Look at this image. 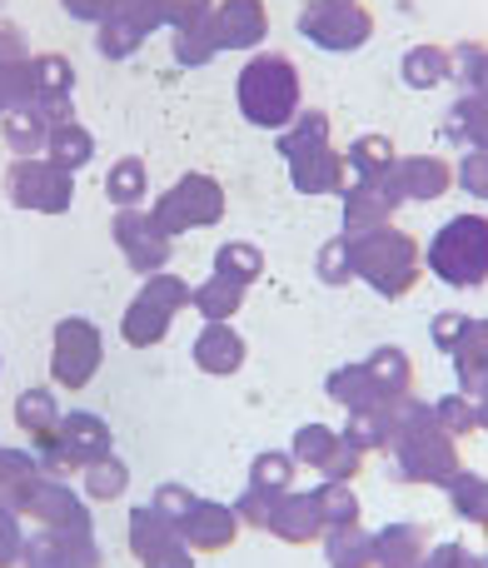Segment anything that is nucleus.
<instances>
[{
    "instance_id": "f257e3e1",
    "label": "nucleus",
    "mask_w": 488,
    "mask_h": 568,
    "mask_svg": "<svg viewBox=\"0 0 488 568\" xmlns=\"http://www.w3.org/2000/svg\"><path fill=\"white\" fill-rule=\"evenodd\" d=\"M235 100L250 125L284 130L299 115V70L284 55H274V50H254L235 75Z\"/></svg>"
},
{
    "instance_id": "f03ea898",
    "label": "nucleus",
    "mask_w": 488,
    "mask_h": 568,
    "mask_svg": "<svg viewBox=\"0 0 488 568\" xmlns=\"http://www.w3.org/2000/svg\"><path fill=\"white\" fill-rule=\"evenodd\" d=\"M394 459L409 484H449L459 474V439L439 429L434 404L404 399L399 414V439H394Z\"/></svg>"
},
{
    "instance_id": "7ed1b4c3",
    "label": "nucleus",
    "mask_w": 488,
    "mask_h": 568,
    "mask_svg": "<svg viewBox=\"0 0 488 568\" xmlns=\"http://www.w3.org/2000/svg\"><path fill=\"white\" fill-rule=\"evenodd\" d=\"M349 250H354V275L369 280L384 300H404L424 270L419 245L394 225H374L364 235H349Z\"/></svg>"
},
{
    "instance_id": "20e7f679",
    "label": "nucleus",
    "mask_w": 488,
    "mask_h": 568,
    "mask_svg": "<svg viewBox=\"0 0 488 568\" xmlns=\"http://www.w3.org/2000/svg\"><path fill=\"white\" fill-rule=\"evenodd\" d=\"M424 265L454 290H474L488 280V220L484 215H454L449 225L434 230Z\"/></svg>"
},
{
    "instance_id": "39448f33",
    "label": "nucleus",
    "mask_w": 488,
    "mask_h": 568,
    "mask_svg": "<svg viewBox=\"0 0 488 568\" xmlns=\"http://www.w3.org/2000/svg\"><path fill=\"white\" fill-rule=\"evenodd\" d=\"M150 215H155V225L165 230L170 240H180L185 230L220 225V220H225V185L210 180V175H200V170H190V175H180L175 185L155 200Z\"/></svg>"
},
{
    "instance_id": "423d86ee",
    "label": "nucleus",
    "mask_w": 488,
    "mask_h": 568,
    "mask_svg": "<svg viewBox=\"0 0 488 568\" xmlns=\"http://www.w3.org/2000/svg\"><path fill=\"white\" fill-rule=\"evenodd\" d=\"M6 200L16 210H35V215H65L75 200V175L60 170L55 160L30 155L6 165Z\"/></svg>"
},
{
    "instance_id": "0eeeda50",
    "label": "nucleus",
    "mask_w": 488,
    "mask_h": 568,
    "mask_svg": "<svg viewBox=\"0 0 488 568\" xmlns=\"http://www.w3.org/2000/svg\"><path fill=\"white\" fill-rule=\"evenodd\" d=\"M100 364H105V339H100L95 324L85 314L60 320L50 334V374H55L60 389H85L100 374Z\"/></svg>"
},
{
    "instance_id": "6e6552de",
    "label": "nucleus",
    "mask_w": 488,
    "mask_h": 568,
    "mask_svg": "<svg viewBox=\"0 0 488 568\" xmlns=\"http://www.w3.org/2000/svg\"><path fill=\"white\" fill-rule=\"evenodd\" d=\"M299 30L319 50H359L374 36V20L359 0H314L299 16Z\"/></svg>"
},
{
    "instance_id": "1a4fd4ad",
    "label": "nucleus",
    "mask_w": 488,
    "mask_h": 568,
    "mask_svg": "<svg viewBox=\"0 0 488 568\" xmlns=\"http://www.w3.org/2000/svg\"><path fill=\"white\" fill-rule=\"evenodd\" d=\"M110 235H115L120 255H125V265L135 270V275H160V270L170 265V245H175V240L155 225L150 210H140V205L135 210H115Z\"/></svg>"
},
{
    "instance_id": "9d476101",
    "label": "nucleus",
    "mask_w": 488,
    "mask_h": 568,
    "mask_svg": "<svg viewBox=\"0 0 488 568\" xmlns=\"http://www.w3.org/2000/svg\"><path fill=\"white\" fill-rule=\"evenodd\" d=\"M100 564H105V554H100L95 534H60V529H40L26 544V559H20V568H100Z\"/></svg>"
},
{
    "instance_id": "9b49d317",
    "label": "nucleus",
    "mask_w": 488,
    "mask_h": 568,
    "mask_svg": "<svg viewBox=\"0 0 488 568\" xmlns=\"http://www.w3.org/2000/svg\"><path fill=\"white\" fill-rule=\"evenodd\" d=\"M175 529H180V539H185L195 554H215V549H230V544H235V534L244 529V524H240L235 504L195 499V509H190Z\"/></svg>"
},
{
    "instance_id": "f8f14e48",
    "label": "nucleus",
    "mask_w": 488,
    "mask_h": 568,
    "mask_svg": "<svg viewBox=\"0 0 488 568\" xmlns=\"http://www.w3.org/2000/svg\"><path fill=\"white\" fill-rule=\"evenodd\" d=\"M26 519H35L40 529H60V534H90V499L75 494L65 479H45L30 504Z\"/></svg>"
},
{
    "instance_id": "ddd939ff",
    "label": "nucleus",
    "mask_w": 488,
    "mask_h": 568,
    "mask_svg": "<svg viewBox=\"0 0 488 568\" xmlns=\"http://www.w3.org/2000/svg\"><path fill=\"white\" fill-rule=\"evenodd\" d=\"M384 185H389V195L399 200V205L404 200H439L444 190L454 185V165L439 155H409L394 165V175L384 180Z\"/></svg>"
},
{
    "instance_id": "4468645a",
    "label": "nucleus",
    "mask_w": 488,
    "mask_h": 568,
    "mask_svg": "<svg viewBox=\"0 0 488 568\" xmlns=\"http://www.w3.org/2000/svg\"><path fill=\"white\" fill-rule=\"evenodd\" d=\"M60 444H65V454H70V464L75 469H90V464H100V459H110V444H115V434H110V424L100 419V414H90V409H70L65 419H60Z\"/></svg>"
},
{
    "instance_id": "2eb2a0df",
    "label": "nucleus",
    "mask_w": 488,
    "mask_h": 568,
    "mask_svg": "<svg viewBox=\"0 0 488 568\" xmlns=\"http://www.w3.org/2000/svg\"><path fill=\"white\" fill-rule=\"evenodd\" d=\"M289 180L299 195H344L349 190V160H344V150L324 145L314 155L289 160Z\"/></svg>"
},
{
    "instance_id": "dca6fc26",
    "label": "nucleus",
    "mask_w": 488,
    "mask_h": 568,
    "mask_svg": "<svg viewBox=\"0 0 488 568\" xmlns=\"http://www.w3.org/2000/svg\"><path fill=\"white\" fill-rule=\"evenodd\" d=\"M215 30L225 50H254L270 36V10H264V0H220Z\"/></svg>"
},
{
    "instance_id": "f3484780",
    "label": "nucleus",
    "mask_w": 488,
    "mask_h": 568,
    "mask_svg": "<svg viewBox=\"0 0 488 568\" xmlns=\"http://www.w3.org/2000/svg\"><path fill=\"white\" fill-rule=\"evenodd\" d=\"M324 514H319V499L314 494H279L274 499V514H270V534L274 539H284V544H314V539H324Z\"/></svg>"
},
{
    "instance_id": "a211bd4d",
    "label": "nucleus",
    "mask_w": 488,
    "mask_h": 568,
    "mask_svg": "<svg viewBox=\"0 0 488 568\" xmlns=\"http://www.w3.org/2000/svg\"><path fill=\"white\" fill-rule=\"evenodd\" d=\"M40 484H45V474H40L35 449H6L0 444V504L16 514H30Z\"/></svg>"
},
{
    "instance_id": "6ab92c4d",
    "label": "nucleus",
    "mask_w": 488,
    "mask_h": 568,
    "mask_svg": "<svg viewBox=\"0 0 488 568\" xmlns=\"http://www.w3.org/2000/svg\"><path fill=\"white\" fill-rule=\"evenodd\" d=\"M339 200H344V235H364L374 225H389L394 210H399L389 185H374V180H354Z\"/></svg>"
},
{
    "instance_id": "aec40b11",
    "label": "nucleus",
    "mask_w": 488,
    "mask_h": 568,
    "mask_svg": "<svg viewBox=\"0 0 488 568\" xmlns=\"http://www.w3.org/2000/svg\"><path fill=\"white\" fill-rule=\"evenodd\" d=\"M190 354H195V364L205 374H235L244 364V334L230 329V324H205Z\"/></svg>"
},
{
    "instance_id": "412c9836",
    "label": "nucleus",
    "mask_w": 488,
    "mask_h": 568,
    "mask_svg": "<svg viewBox=\"0 0 488 568\" xmlns=\"http://www.w3.org/2000/svg\"><path fill=\"white\" fill-rule=\"evenodd\" d=\"M50 120L40 115L35 105H26V110H10L6 120H0V140H6V150H10V160H30V155H45V145H50Z\"/></svg>"
},
{
    "instance_id": "4be33fe9",
    "label": "nucleus",
    "mask_w": 488,
    "mask_h": 568,
    "mask_svg": "<svg viewBox=\"0 0 488 568\" xmlns=\"http://www.w3.org/2000/svg\"><path fill=\"white\" fill-rule=\"evenodd\" d=\"M424 564V529L419 524H389L374 534V568H419Z\"/></svg>"
},
{
    "instance_id": "5701e85b",
    "label": "nucleus",
    "mask_w": 488,
    "mask_h": 568,
    "mask_svg": "<svg viewBox=\"0 0 488 568\" xmlns=\"http://www.w3.org/2000/svg\"><path fill=\"white\" fill-rule=\"evenodd\" d=\"M324 389H329L334 404H344L349 414H364V409H374V404H384V394H379V384H374L369 364H339V369L324 379Z\"/></svg>"
},
{
    "instance_id": "b1692460",
    "label": "nucleus",
    "mask_w": 488,
    "mask_h": 568,
    "mask_svg": "<svg viewBox=\"0 0 488 568\" xmlns=\"http://www.w3.org/2000/svg\"><path fill=\"white\" fill-rule=\"evenodd\" d=\"M344 160H349L354 180H374V185H384V180L394 175V165H399L389 135H359L349 150H344Z\"/></svg>"
},
{
    "instance_id": "393cba45",
    "label": "nucleus",
    "mask_w": 488,
    "mask_h": 568,
    "mask_svg": "<svg viewBox=\"0 0 488 568\" xmlns=\"http://www.w3.org/2000/svg\"><path fill=\"white\" fill-rule=\"evenodd\" d=\"M240 304H244V280L235 275H210L205 284H195V310L205 314V324H230L240 314Z\"/></svg>"
},
{
    "instance_id": "a878e982",
    "label": "nucleus",
    "mask_w": 488,
    "mask_h": 568,
    "mask_svg": "<svg viewBox=\"0 0 488 568\" xmlns=\"http://www.w3.org/2000/svg\"><path fill=\"white\" fill-rule=\"evenodd\" d=\"M364 364H369V374H374V384H379L384 399H409L414 364H409V354H404L399 344H379V349H374Z\"/></svg>"
},
{
    "instance_id": "bb28decb",
    "label": "nucleus",
    "mask_w": 488,
    "mask_h": 568,
    "mask_svg": "<svg viewBox=\"0 0 488 568\" xmlns=\"http://www.w3.org/2000/svg\"><path fill=\"white\" fill-rule=\"evenodd\" d=\"M170 320H175V314H165L160 304H150V300L135 294L130 310H125V320H120V334H125L130 349H155V344L170 334Z\"/></svg>"
},
{
    "instance_id": "cd10ccee",
    "label": "nucleus",
    "mask_w": 488,
    "mask_h": 568,
    "mask_svg": "<svg viewBox=\"0 0 488 568\" xmlns=\"http://www.w3.org/2000/svg\"><path fill=\"white\" fill-rule=\"evenodd\" d=\"M324 145H329V115H324V110H299V115L279 130V155L284 160L314 155V150H324Z\"/></svg>"
},
{
    "instance_id": "c85d7f7f",
    "label": "nucleus",
    "mask_w": 488,
    "mask_h": 568,
    "mask_svg": "<svg viewBox=\"0 0 488 568\" xmlns=\"http://www.w3.org/2000/svg\"><path fill=\"white\" fill-rule=\"evenodd\" d=\"M444 140H464L474 150H488V95H464L459 105L444 115Z\"/></svg>"
},
{
    "instance_id": "c756f323",
    "label": "nucleus",
    "mask_w": 488,
    "mask_h": 568,
    "mask_svg": "<svg viewBox=\"0 0 488 568\" xmlns=\"http://www.w3.org/2000/svg\"><path fill=\"white\" fill-rule=\"evenodd\" d=\"M399 75H404V85H414V90H434L454 75V55L444 45H414L409 55L399 60Z\"/></svg>"
},
{
    "instance_id": "7c9ffc66",
    "label": "nucleus",
    "mask_w": 488,
    "mask_h": 568,
    "mask_svg": "<svg viewBox=\"0 0 488 568\" xmlns=\"http://www.w3.org/2000/svg\"><path fill=\"white\" fill-rule=\"evenodd\" d=\"M324 559L329 568H374V534H364L359 524L324 534Z\"/></svg>"
},
{
    "instance_id": "2f4dec72",
    "label": "nucleus",
    "mask_w": 488,
    "mask_h": 568,
    "mask_svg": "<svg viewBox=\"0 0 488 568\" xmlns=\"http://www.w3.org/2000/svg\"><path fill=\"white\" fill-rule=\"evenodd\" d=\"M90 155H95V135H90L80 120H65V125L50 130V145H45V160H55L60 170H70L75 175L80 165H90Z\"/></svg>"
},
{
    "instance_id": "473e14b6",
    "label": "nucleus",
    "mask_w": 488,
    "mask_h": 568,
    "mask_svg": "<svg viewBox=\"0 0 488 568\" xmlns=\"http://www.w3.org/2000/svg\"><path fill=\"white\" fill-rule=\"evenodd\" d=\"M145 190H150V170H145V160H140V155H125V160H115V165H110V175H105L110 205L135 210V205H145Z\"/></svg>"
},
{
    "instance_id": "72a5a7b5",
    "label": "nucleus",
    "mask_w": 488,
    "mask_h": 568,
    "mask_svg": "<svg viewBox=\"0 0 488 568\" xmlns=\"http://www.w3.org/2000/svg\"><path fill=\"white\" fill-rule=\"evenodd\" d=\"M175 65H185V70H195V65H210V60L220 55V30H215V16L210 20H200V26H180L175 30Z\"/></svg>"
},
{
    "instance_id": "f704fd0d",
    "label": "nucleus",
    "mask_w": 488,
    "mask_h": 568,
    "mask_svg": "<svg viewBox=\"0 0 488 568\" xmlns=\"http://www.w3.org/2000/svg\"><path fill=\"white\" fill-rule=\"evenodd\" d=\"M60 419H65V409L55 404V389H26L16 399V424L30 434V439H40V434H55Z\"/></svg>"
},
{
    "instance_id": "c9c22d12",
    "label": "nucleus",
    "mask_w": 488,
    "mask_h": 568,
    "mask_svg": "<svg viewBox=\"0 0 488 568\" xmlns=\"http://www.w3.org/2000/svg\"><path fill=\"white\" fill-rule=\"evenodd\" d=\"M125 484H130V469H125V459H100V464H90V469H80V494H85L90 504H115L120 494H125Z\"/></svg>"
},
{
    "instance_id": "e433bc0d",
    "label": "nucleus",
    "mask_w": 488,
    "mask_h": 568,
    "mask_svg": "<svg viewBox=\"0 0 488 568\" xmlns=\"http://www.w3.org/2000/svg\"><path fill=\"white\" fill-rule=\"evenodd\" d=\"M449 504H454V514L459 519H469V524H488V479L484 474H469V469H459L449 484Z\"/></svg>"
},
{
    "instance_id": "4c0bfd02",
    "label": "nucleus",
    "mask_w": 488,
    "mask_h": 568,
    "mask_svg": "<svg viewBox=\"0 0 488 568\" xmlns=\"http://www.w3.org/2000/svg\"><path fill=\"white\" fill-rule=\"evenodd\" d=\"M175 534L180 529L155 509V504H140V509L130 514V554H135V559H145L150 549H160V544L175 539Z\"/></svg>"
},
{
    "instance_id": "58836bf2",
    "label": "nucleus",
    "mask_w": 488,
    "mask_h": 568,
    "mask_svg": "<svg viewBox=\"0 0 488 568\" xmlns=\"http://www.w3.org/2000/svg\"><path fill=\"white\" fill-rule=\"evenodd\" d=\"M30 65H35V85H40L35 100H70L75 95V65H70V55L45 50V55H30Z\"/></svg>"
},
{
    "instance_id": "ea45409f",
    "label": "nucleus",
    "mask_w": 488,
    "mask_h": 568,
    "mask_svg": "<svg viewBox=\"0 0 488 568\" xmlns=\"http://www.w3.org/2000/svg\"><path fill=\"white\" fill-rule=\"evenodd\" d=\"M35 95H40V85H35V65H30V60L0 65V120H6L10 110L35 105Z\"/></svg>"
},
{
    "instance_id": "a19ab883",
    "label": "nucleus",
    "mask_w": 488,
    "mask_h": 568,
    "mask_svg": "<svg viewBox=\"0 0 488 568\" xmlns=\"http://www.w3.org/2000/svg\"><path fill=\"white\" fill-rule=\"evenodd\" d=\"M294 469H299L294 454L270 449V454H260V459L250 464V484L254 489H264V494H289L294 489Z\"/></svg>"
},
{
    "instance_id": "79ce46f5",
    "label": "nucleus",
    "mask_w": 488,
    "mask_h": 568,
    "mask_svg": "<svg viewBox=\"0 0 488 568\" xmlns=\"http://www.w3.org/2000/svg\"><path fill=\"white\" fill-rule=\"evenodd\" d=\"M140 300L160 304L165 314H180V310H190V304H195V284L170 275V270H160V275H145V284H140Z\"/></svg>"
},
{
    "instance_id": "37998d69",
    "label": "nucleus",
    "mask_w": 488,
    "mask_h": 568,
    "mask_svg": "<svg viewBox=\"0 0 488 568\" xmlns=\"http://www.w3.org/2000/svg\"><path fill=\"white\" fill-rule=\"evenodd\" d=\"M314 275H319V284H329V290H339V284L359 280V275H354L349 235H339V240H329V245H319V255H314Z\"/></svg>"
},
{
    "instance_id": "c03bdc74",
    "label": "nucleus",
    "mask_w": 488,
    "mask_h": 568,
    "mask_svg": "<svg viewBox=\"0 0 488 568\" xmlns=\"http://www.w3.org/2000/svg\"><path fill=\"white\" fill-rule=\"evenodd\" d=\"M314 499H319V514L329 529H344V524H359V499H354L349 484H329L324 479L319 489H314ZM324 529V534H329Z\"/></svg>"
},
{
    "instance_id": "a18cd8bd",
    "label": "nucleus",
    "mask_w": 488,
    "mask_h": 568,
    "mask_svg": "<svg viewBox=\"0 0 488 568\" xmlns=\"http://www.w3.org/2000/svg\"><path fill=\"white\" fill-rule=\"evenodd\" d=\"M334 444H339V434H334L329 424H304V429H294L289 454H294L299 464H309V469H319V464L334 454Z\"/></svg>"
},
{
    "instance_id": "49530a36",
    "label": "nucleus",
    "mask_w": 488,
    "mask_h": 568,
    "mask_svg": "<svg viewBox=\"0 0 488 568\" xmlns=\"http://www.w3.org/2000/svg\"><path fill=\"white\" fill-rule=\"evenodd\" d=\"M215 270H220V275H235L244 284H254V280L264 275V255L250 245V240H230V245H220Z\"/></svg>"
},
{
    "instance_id": "de8ad7c7",
    "label": "nucleus",
    "mask_w": 488,
    "mask_h": 568,
    "mask_svg": "<svg viewBox=\"0 0 488 568\" xmlns=\"http://www.w3.org/2000/svg\"><path fill=\"white\" fill-rule=\"evenodd\" d=\"M434 419H439L444 434H454V439H464L469 429H479V409H474V394H444L439 404H434Z\"/></svg>"
},
{
    "instance_id": "09e8293b",
    "label": "nucleus",
    "mask_w": 488,
    "mask_h": 568,
    "mask_svg": "<svg viewBox=\"0 0 488 568\" xmlns=\"http://www.w3.org/2000/svg\"><path fill=\"white\" fill-rule=\"evenodd\" d=\"M140 40H145V36H140L135 26H125L120 16H110V20H100V26H95V45H100V55H105V60H125V55H135Z\"/></svg>"
},
{
    "instance_id": "8fccbe9b",
    "label": "nucleus",
    "mask_w": 488,
    "mask_h": 568,
    "mask_svg": "<svg viewBox=\"0 0 488 568\" xmlns=\"http://www.w3.org/2000/svg\"><path fill=\"white\" fill-rule=\"evenodd\" d=\"M110 16H120L125 26H135L140 36H155V30L170 26L165 0H115V10H110Z\"/></svg>"
},
{
    "instance_id": "3c124183",
    "label": "nucleus",
    "mask_w": 488,
    "mask_h": 568,
    "mask_svg": "<svg viewBox=\"0 0 488 568\" xmlns=\"http://www.w3.org/2000/svg\"><path fill=\"white\" fill-rule=\"evenodd\" d=\"M26 514H16V509H6V504H0V568H16L20 559H26Z\"/></svg>"
},
{
    "instance_id": "603ef678",
    "label": "nucleus",
    "mask_w": 488,
    "mask_h": 568,
    "mask_svg": "<svg viewBox=\"0 0 488 568\" xmlns=\"http://www.w3.org/2000/svg\"><path fill=\"white\" fill-rule=\"evenodd\" d=\"M30 444H35V459H40V474H45V479H70V474H80L75 464H70L65 444H60V429L40 434V439H30Z\"/></svg>"
},
{
    "instance_id": "864d4df0",
    "label": "nucleus",
    "mask_w": 488,
    "mask_h": 568,
    "mask_svg": "<svg viewBox=\"0 0 488 568\" xmlns=\"http://www.w3.org/2000/svg\"><path fill=\"white\" fill-rule=\"evenodd\" d=\"M359 469H364V449H359V444H349V439L339 434V444H334V454L319 464V474H324L329 484H349Z\"/></svg>"
},
{
    "instance_id": "5fc2aeb1",
    "label": "nucleus",
    "mask_w": 488,
    "mask_h": 568,
    "mask_svg": "<svg viewBox=\"0 0 488 568\" xmlns=\"http://www.w3.org/2000/svg\"><path fill=\"white\" fill-rule=\"evenodd\" d=\"M474 334V320L469 314H434V344H439L444 354H459L464 349V339Z\"/></svg>"
},
{
    "instance_id": "6e6d98bb",
    "label": "nucleus",
    "mask_w": 488,
    "mask_h": 568,
    "mask_svg": "<svg viewBox=\"0 0 488 568\" xmlns=\"http://www.w3.org/2000/svg\"><path fill=\"white\" fill-rule=\"evenodd\" d=\"M274 499L279 494H264V489H244L240 499H235V514H240V524H250V529H270V514H274Z\"/></svg>"
},
{
    "instance_id": "4d7b16f0",
    "label": "nucleus",
    "mask_w": 488,
    "mask_h": 568,
    "mask_svg": "<svg viewBox=\"0 0 488 568\" xmlns=\"http://www.w3.org/2000/svg\"><path fill=\"white\" fill-rule=\"evenodd\" d=\"M454 180H459L474 200H488V150H469V155L459 160V170H454Z\"/></svg>"
},
{
    "instance_id": "13d9d810",
    "label": "nucleus",
    "mask_w": 488,
    "mask_h": 568,
    "mask_svg": "<svg viewBox=\"0 0 488 568\" xmlns=\"http://www.w3.org/2000/svg\"><path fill=\"white\" fill-rule=\"evenodd\" d=\"M454 70L474 85V95H488V50L484 45H464L459 55H454Z\"/></svg>"
},
{
    "instance_id": "bf43d9fd",
    "label": "nucleus",
    "mask_w": 488,
    "mask_h": 568,
    "mask_svg": "<svg viewBox=\"0 0 488 568\" xmlns=\"http://www.w3.org/2000/svg\"><path fill=\"white\" fill-rule=\"evenodd\" d=\"M140 564H145V568H195V549H190V544L175 534V539H165L160 549H150Z\"/></svg>"
},
{
    "instance_id": "052dcab7",
    "label": "nucleus",
    "mask_w": 488,
    "mask_h": 568,
    "mask_svg": "<svg viewBox=\"0 0 488 568\" xmlns=\"http://www.w3.org/2000/svg\"><path fill=\"white\" fill-rule=\"evenodd\" d=\"M155 509L165 514L170 524H180L190 509H195V494H190L185 484H160V494H155Z\"/></svg>"
},
{
    "instance_id": "680f3d73",
    "label": "nucleus",
    "mask_w": 488,
    "mask_h": 568,
    "mask_svg": "<svg viewBox=\"0 0 488 568\" xmlns=\"http://www.w3.org/2000/svg\"><path fill=\"white\" fill-rule=\"evenodd\" d=\"M20 60H30L26 30H20L16 20H0V65H20Z\"/></svg>"
},
{
    "instance_id": "e2e57ef3",
    "label": "nucleus",
    "mask_w": 488,
    "mask_h": 568,
    "mask_svg": "<svg viewBox=\"0 0 488 568\" xmlns=\"http://www.w3.org/2000/svg\"><path fill=\"white\" fill-rule=\"evenodd\" d=\"M165 10H170V26H200V20H210L215 16V0H165Z\"/></svg>"
},
{
    "instance_id": "0e129e2a",
    "label": "nucleus",
    "mask_w": 488,
    "mask_h": 568,
    "mask_svg": "<svg viewBox=\"0 0 488 568\" xmlns=\"http://www.w3.org/2000/svg\"><path fill=\"white\" fill-rule=\"evenodd\" d=\"M419 568H479V559H474L464 544H439V549H429L424 554V564Z\"/></svg>"
},
{
    "instance_id": "69168bd1",
    "label": "nucleus",
    "mask_w": 488,
    "mask_h": 568,
    "mask_svg": "<svg viewBox=\"0 0 488 568\" xmlns=\"http://www.w3.org/2000/svg\"><path fill=\"white\" fill-rule=\"evenodd\" d=\"M65 6L70 20H85V26H100V20H110V10H115V0H60Z\"/></svg>"
},
{
    "instance_id": "338daca9",
    "label": "nucleus",
    "mask_w": 488,
    "mask_h": 568,
    "mask_svg": "<svg viewBox=\"0 0 488 568\" xmlns=\"http://www.w3.org/2000/svg\"><path fill=\"white\" fill-rule=\"evenodd\" d=\"M474 409H479V429H488V384L474 394Z\"/></svg>"
},
{
    "instance_id": "774afa93",
    "label": "nucleus",
    "mask_w": 488,
    "mask_h": 568,
    "mask_svg": "<svg viewBox=\"0 0 488 568\" xmlns=\"http://www.w3.org/2000/svg\"><path fill=\"white\" fill-rule=\"evenodd\" d=\"M479 568H488V559H479Z\"/></svg>"
}]
</instances>
